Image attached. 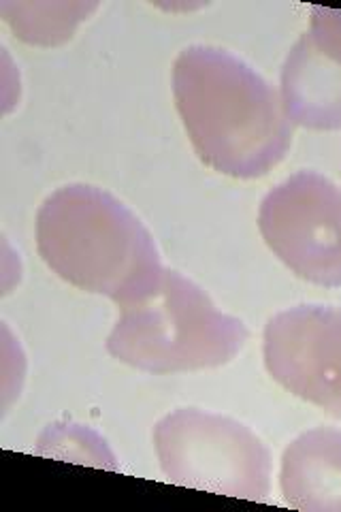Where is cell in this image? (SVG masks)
Instances as JSON below:
<instances>
[{
    "mask_svg": "<svg viewBox=\"0 0 341 512\" xmlns=\"http://www.w3.org/2000/svg\"><path fill=\"white\" fill-rule=\"evenodd\" d=\"M175 109L190 146L209 169L256 180L292 146L280 90L246 60L214 45H190L171 69Z\"/></svg>",
    "mask_w": 341,
    "mask_h": 512,
    "instance_id": "cell-1",
    "label": "cell"
},
{
    "mask_svg": "<svg viewBox=\"0 0 341 512\" xmlns=\"http://www.w3.org/2000/svg\"><path fill=\"white\" fill-rule=\"evenodd\" d=\"M35 239L58 278L118 308L152 291L165 271L139 216L90 184H67L47 195L35 218Z\"/></svg>",
    "mask_w": 341,
    "mask_h": 512,
    "instance_id": "cell-2",
    "label": "cell"
},
{
    "mask_svg": "<svg viewBox=\"0 0 341 512\" xmlns=\"http://www.w3.org/2000/svg\"><path fill=\"white\" fill-rule=\"evenodd\" d=\"M118 310L107 352L145 374L216 370L250 340L243 320L222 312L197 282L169 267L152 291Z\"/></svg>",
    "mask_w": 341,
    "mask_h": 512,
    "instance_id": "cell-3",
    "label": "cell"
},
{
    "mask_svg": "<svg viewBox=\"0 0 341 512\" xmlns=\"http://www.w3.org/2000/svg\"><path fill=\"white\" fill-rule=\"evenodd\" d=\"M158 466L173 485L265 502L271 493L269 446L231 416L177 408L154 427Z\"/></svg>",
    "mask_w": 341,
    "mask_h": 512,
    "instance_id": "cell-4",
    "label": "cell"
},
{
    "mask_svg": "<svg viewBox=\"0 0 341 512\" xmlns=\"http://www.w3.org/2000/svg\"><path fill=\"white\" fill-rule=\"evenodd\" d=\"M265 244L297 278L341 286V188L318 171H297L258 207Z\"/></svg>",
    "mask_w": 341,
    "mask_h": 512,
    "instance_id": "cell-5",
    "label": "cell"
},
{
    "mask_svg": "<svg viewBox=\"0 0 341 512\" xmlns=\"http://www.w3.org/2000/svg\"><path fill=\"white\" fill-rule=\"evenodd\" d=\"M263 359L280 387L341 419V306L307 303L271 316Z\"/></svg>",
    "mask_w": 341,
    "mask_h": 512,
    "instance_id": "cell-6",
    "label": "cell"
},
{
    "mask_svg": "<svg viewBox=\"0 0 341 512\" xmlns=\"http://www.w3.org/2000/svg\"><path fill=\"white\" fill-rule=\"evenodd\" d=\"M280 491L284 502L295 510L341 512L339 429H307L284 448Z\"/></svg>",
    "mask_w": 341,
    "mask_h": 512,
    "instance_id": "cell-7",
    "label": "cell"
},
{
    "mask_svg": "<svg viewBox=\"0 0 341 512\" xmlns=\"http://www.w3.org/2000/svg\"><path fill=\"white\" fill-rule=\"evenodd\" d=\"M280 96L292 126L341 128V67L316 50L307 32L284 60Z\"/></svg>",
    "mask_w": 341,
    "mask_h": 512,
    "instance_id": "cell-8",
    "label": "cell"
},
{
    "mask_svg": "<svg viewBox=\"0 0 341 512\" xmlns=\"http://www.w3.org/2000/svg\"><path fill=\"white\" fill-rule=\"evenodd\" d=\"M96 9L99 3H0V15L15 37L35 47L71 41Z\"/></svg>",
    "mask_w": 341,
    "mask_h": 512,
    "instance_id": "cell-9",
    "label": "cell"
},
{
    "mask_svg": "<svg viewBox=\"0 0 341 512\" xmlns=\"http://www.w3.org/2000/svg\"><path fill=\"white\" fill-rule=\"evenodd\" d=\"M35 453L60 461L84 463V466L118 470V459L107 440L94 429L77 423H52L37 438Z\"/></svg>",
    "mask_w": 341,
    "mask_h": 512,
    "instance_id": "cell-10",
    "label": "cell"
},
{
    "mask_svg": "<svg viewBox=\"0 0 341 512\" xmlns=\"http://www.w3.org/2000/svg\"><path fill=\"white\" fill-rule=\"evenodd\" d=\"M307 35L322 56H327L341 67V11L314 7L312 26Z\"/></svg>",
    "mask_w": 341,
    "mask_h": 512,
    "instance_id": "cell-11",
    "label": "cell"
},
{
    "mask_svg": "<svg viewBox=\"0 0 341 512\" xmlns=\"http://www.w3.org/2000/svg\"><path fill=\"white\" fill-rule=\"evenodd\" d=\"M24 355L20 344L11 338V331L3 327V410L7 412L11 402L20 395L24 380Z\"/></svg>",
    "mask_w": 341,
    "mask_h": 512,
    "instance_id": "cell-12",
    "label": "cell"
}]
</instances>
